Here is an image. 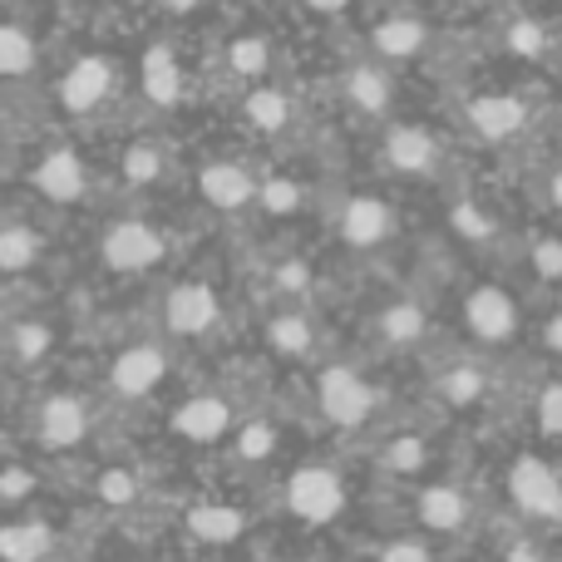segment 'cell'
<instances>
[{"mask_svg": "<svg viewBox=\"0 0 562 562\" xmlns=\"http://www.w3.org/2000/svg\"><path fill=\"white\" fill-rule=\"evenodd\" d=\"M508 562H543V558H538L528 543H518V548H508Z\"/></svg>", "mask_w": 562, "mask_h": 562, "instance_id": "obj_43", "label": "cell"}, {"mask_svg": "<svg viewBox=\"0 0 562 562\" xmlns=\"http://www.w3.org/2000/svg\"><path fill=\"white\" fill-rule=\"evenodd\" d=\"M164 375H168L164 350L158 346H128L124 356L114 360V370H109V385H114V395H124V400H144L164 385Z\"/></svg>", "mask_w": 562, "mask_h": 562, "instance_id": "obj_7", "label": "cell"}, {"mask_svg": "<svg viewBox=\"0 0 562 562\" xmlns=\"http://www.w3.org/2000/svg\"><path fill=\"white\" fill-rule=\"evenodd\" d=\"M425 459H429L425 439H419V435H400V439H390V445H385V454H380V464H385L390 474L409 479V474H419V469H425Z\"/></svg>", "mask_w": 562, "mask_h": 562, "instance_id": "obj_29", "label": "cell"}, {"mask_svg": "<svg viewBox=\"0 0 562 562\" xmlns=\"http://www.w3.org/2000/svg\"><path fill=\"white\" fill-rule=\"evenodd\" d=\"M158 173H164V154H158L154 144H134L124 148V178L128 183H158Z\"/></svg>", "mask_w": 562, "mask_h": 562, "instance_id": "obj_32", "label": "cell"}, {"mask_svg": "<svg viewBox=\"0 0 562 562\" xmlns=\"http://www.w3.org/2000/svg\"><path fill=\"white\" fill-rule=\"evenodd\" d=\"M425 311L415 306V301H395V306L380 311V336H385V346H415L419 336H425Z\"/></svg>", "mask_w": 562, "mask_h": 562, "instance_id": "obj_23", "label": "cell"}, {"mask_svg": "<svg viewBox=\"0 0 562 562\" xmlns=\"http://www.w3.org/2000/svg\"><path fill=\"white\" fill-rule=\"evenodd\" d=\"M429 45V30L419 25V20L400 15V20H385V25H375V49L385 59H405V55H419V49Z\"/></svg>", "mask_w": 562, "mask_h": 562, "instance_id": "obj_20", "label": "cell"}, {"mask_svg": "<svg viewBox=\"0 0 562 562\" xmlns=\"http://www.w3.org/2000/svg\"><path fill=\"white\" fill-rule=\"evenodd\" d=\"M267 65H272V45H267L262 35H243L227 45V69H233L237 79H262Z\"/></svg>", "mask_w": 562, "mask_h": 562, "instance_id": "obj_27", "label": "cell"}, {"mask_svg": "<svg viewBox=\"0 0 562 562\" xmlns=\"http://www.w3.org/2000/svg\"><path fill=\"white\" fill-rule=\"evenodd\" d=\"M243 114H247V124L262 128V134H281V128L291 124V99L281 94V89L262 85V89H252V94H247Z\"/></svg>", "mask_w": 562, "mask_h": 562, "instance_id": "obj_21", "label": "cell"}, {"mask_svg": "<svg viewBox=\"0 0 562 562\" xmlns=\"http://www.w3.org/2000/svg\"><path fill=\"white\" fill-rule=\"evenodd\" d=\"M49 553H55V528L40 518L0 528V562H45Z\"/></svg>", "mask_w": 562, "mask_h": 562, "instance_id": "obj_18", "label": "cell"}, {"mask_svg": "<svg viewBox=\"0 0 562 562\" xmlns=\"http://www.w3.org/2000/svg\"><path fill=\"white\" fill-rule=\"evenodd\" d=\"M311 10H321V15H330V10H346V0H306Z\"/></svg>", "mask_w": 562, "mask_h": 562, "instance_id": "obj_44", "label": "cell"}, {"mask_svg": "<svg viewBox=\"0 0 562 562\" xmlns=\"http://www.w3.org/2000/svg\"><path fill=\"white\" fill-rule=\"evenodd\" d=\"M40 252H45V243L35 227H0V272H30Z\"/></svg>", "mask_w": 562, "mask_h": 562, "instance_id": "obj_22", "label": "cell"}, {"mask_svg": "<svg viewBox=\"0 0 562 562\" xmlns=\"http://www.w3.org/2000/svg\"><path fill=\"white\" fill-rule=\"evenodd\" d=\"M380 562H435V558H429L425 543H409V538H400V543L380 548Z\"/></svg>", "mask_w": 562, "mask_h": 562, "instance_id": "obj_41", "label": "cell"}, {"mask_svg": "<svg viewBox=\"0 0 562 562\" xmlns=\"http://www.w3.org/2000/svg\"><path fill=\"white\" fill-rule=\"evenodd\" d=\"M114 65H109L104 55H85L75 59V65L65 69V79H59V104L69 109V114H94L99 104H109V94H114Z\"/></svg>", "mask_w": 562, "mask_h": 562, "instance_id": "obj_5", "label": "cell"}, {"mask_svg": "<svg viewBox=\"0 0 562 562\" xmlns=\"http://www.w3.org/2000/svg\"><path fill=\"white\" fill-rule=\"evenodd\" d=\"M504 45L514 49V55H524V59H538L548 49V30L538 25V20H514L508 35H504Z\"/></svg>", "mask_w": 562, "mask_h": 562, "instance_id": "obj_33", "label": "cell"}, {"mask_svg": "<svg viewBox=\"0 0 562 562\" xmlns=\"http://www.w3.org/2000/svg\"><path fill=\"white\" fill-rule=\"evenodd\" d=\"M390 227H395V217H390V203H380V198H350L346 213H340V237L350 247L385 243Z\"/></svg>", "mask_w": 562, "mask_h": 562, "instance_id": "obj_13", "label": "cell"}, {"mask_svg": "<svg viewBox=\"0 0 562 562\" xmlns=\"http://www.w3.org/2000/svg\"><path fill=\"white\" fill-rule=\"evenodd\" d=\"M227 425H233V405H227L223 395H193V400H183L178 415H173V429L183 439H193V445H213V439H223Z\"/></svg>", "mask_w": 562, "mask_h": 562, "instance_id": "obj_9", "label": "cell"}, {"mask_svg": "<svg viewBox=\"0 0 562 562\" xmlns=\"http://www.w3.org/2000/svg\"><path fill=\"white\" fill-rule=\"evenodd\" d=\"M286 508L301 524H330V518L346 508V484H340L330 469H296L286 484Z\"/></svg>", "mask_w": 562, "mask_h": 562, "instance_id": "obj_3", "label": "cell"}, {"mask_svg": "<svg viewBox=\"0 0 562 562\" xmlns=\"http://www.w3.org/2000/svg\"><path fill=\"white\" fill-rule=\"evenodd\" d=\"M464 321L479 340H508L518 330V306L508 291L498 286H479L474 296L464 301Z\"/></svg>", "mask_w": 562, "mask_h": 562, "instance_id": "obj_8", "label": "cell"}, {"mask_svg": "<svg viewBox=\"0 0 562 562\" xmlns=\"http://www.w3.org/2000/svg\"><path fill=\"white\" fill-rule=\"evenodd\" d=\"M217 316H223V301L207 281H183L164 301V321L173 336H203V330L217 326Z\"/></svg>", "mask_w": 562, "mask_h": 562, "instance_id": "obj_6", "label": "cell"}, {"mask_svg": "<svg viewBox=\"0 0 562 562\" xmlns=\"http://www.w3.org/2000/svg\"><path fill=\"white\" fill-rule=\"evenodd\" d=\"M435 158H439V148L425 128H415V124L390 128V138H385V164L390 168H400V173H429Z\"/></svg>", "mask_w": 562, "mask_h": 562, "instance_id": "obj_15", "label": "cell"}, {"mask_svg": "<svg viewBox=\"0 0 562 562\" xmlns=\"http://www.w3.org/2000/svg\"><path fill=\"white\" fill-rule=\"evenodd\" d=\"M484 395H488V375L479 366H454L439 380V400H449V405H479Z\"/></svg>", "mask_w": 562, "mask_h": 562, "instance_id": "obj_28", "label": "cell"}, {"mask_svg": "<svg viewBox=\"0 0 562 562\" xmlns=\"http://www.w3.org/2000/svg\"><path fill=\"white\" fill-rule=\"evenodd\" d=\"M454 227L469 237V243H484V237H494V223H488V217L479 213L474 203H459L454 207Z\"/></svg>", "mask_w": 562, "mask_h": 562, "instance_id": "obj_37", "label": "cell"}, {"mask_svg": "<svg viewBox=\"0 0 562 562\" xmlns=\"http://www.w3.org/2000/svg\"><path fill=\"white\" fill-rule=\"evenodd\" d=\"M533 272L543 281H562V243H558V237L533 243Z\"/></svg>", "mask_w": 562, "mask_h": 562, "instance_id": "obj_36", "label": "cell"}, {"mask_svg": "<svg viewBox=\"0 0 562 562\" xmlns=\"http://www.w3.org/2000/svg\"><path fill=\"white\" fill-rule=\"evenodd\" d=\"M469 124H474V134H484V138H514L518 128L528 124V104L514 94H484L469 104Z\"/></svg>", "mask_w": 562, "mask_h": 562, "instance_id": "obj_14", "label": "cell"}, {"mask_svg": "<svg viewBox=\"0 0 562 562\" xmlns=\"http://www.w3.org/2000/svg\"><path fill=\"white\" fill-rule=\"evenodd\" d=\"M30 69H35V40H30V30L0 20V75L15 79V75H30Z\"/></svg>", "mask_w": 562, "mask_h": 562, "instance_id": "obj_26", "label": "cell"}, {"mask_svg": "<svg viewBox=\"0 0 562 562\" xmlns=\"http://www.w3.org/2000/svg\"><path fill=\"white\" fill-rule=\"evenodd\" d=\"M144 94H148V104H158V109L183 99V69H178L173 45H154L144 55Z\"/></svg>", "mask_w": 562, "mask_h": 562, "instance_id": "obj_16", "label": "cell"}, {"mask_svg": "<svg viewBox=\"0 0 562 562\" xmlns=\"http://www.w3.org/2000/svg\"><path fill=\"white\" fill-rule=\"evenodd\" d=\"M508 494L524 514L533 518H562V479L553 464H543L538 454H524L508 469Z\"/></svg>", "mask_w": 562, "mask_h": 562, "instance_id": "obj_4", "label": "cell"}, {"mask_svg": "<svg viewBox=\"0 0 562 562\" xmlns=\"http://www.w3.org/2000/svg\"><path fill=\"white\" fill-rule=\"evenodd\" d=\"M89 429V415H85V400L75 395H49L40 405V445L45 449H69L79 445Z\"/></svg>", "mask_w": 562, "mask_h": 562, "instance_id": "obj_10", "label": "cell"}, {"mask_svg": "<svg viewBox=\"0 0 562 562\" xmlns=\"http://www.w3.org/2000/svg\"><path fill=\"white\" fill-rule=\"evenodd\" d=\"M548 350H558V356H562V316L548 321Z\"/></svg>", "mask_w": 562, "mask_h": 562, "instance_id": "obj_42", "label": "cell"}, {"mask_svg": "<svg viewBox=\"0 0 562 562\" xmlns=\"http://www.w3.org/2000/svg\"><path fill=\"white\" fill-rule=\"evenodd\" d=\"M316 400H321V409H326L330 425H340V429L366 425V419L375 415V405H380L375 385H366V380H360L356 370H346V366H330L326 375H321Z\"/></svg>", "mask_w": 562, "mask_h": 562, "instance_id": "obj_1", "label": "cell"}, {"mask_svg": "<svg viewBox=\"0 0 562 562\" xmlns=\"http://www.w3.org/2000/svg\"><path fill=\"white\" fill-rule=\"evenodd\" d=\"M538 429L543 435H562V385H548L538 395Z\"/></svg>", "mask_w": 562, "mask_h": 562, "instance_id": "obj_39", "label": "cell"}, {"mask_svg": "<svg viewBox=\"0 0 562 562\" xmlns=\"http://www.w3.org/2000/svg\"><path fill=\"white\" fill-rule=\"evenodd\" d=\"M257 203H262V213L286 217V213H296V207H306V188H301L296 178H267V183L257 188Z\"/></svg>", "mask_w": 562, "mask_h": 562, "instance_id": "obj_30", "label": "cell"}, {"mask_svg": "<svg viewBox=\"0 0 562 562\" xmlns=\"http://www.w3.org/2000/svg\"><path fill=\"white\" fill-rule=\"evenodd\" d=\"M35 494V474L30 469H0V504H20Z\"/></svg>", "mask_w": 562, "mask_h": 562, "instance_id": "obj_38", "label": "cell"}, {"mask_svg": "<svg viewBox=\"0 0 562 562\" xmlns=\"http://www.w3.org/2000/svg\"><path fill=\"white\" fill-rule=\"evenodd\" d=\"M158 5H168V10H198L203 0H158Z\"/></svg>", "mask_w": 562, "mask_h": 562, "instance_id": "obj_45", "label": "cell"}, {"mask_svg": "<svg viewBox=\"0 0 562 562\" xmlns=\"http://www.w3.org/2000/svg\"><path fill=\"white\" fill-rule=\"evenodd\" d=\"M198 188H203V198L213 207H227V213H233V207L252 203L262 183H257L243 164H207L203 173H198Z\"/></svg>", "mask_w": 562, "mask_h": 562, "instance_id": "obj_12", "label": "cell"}, {"mask_svg": "<svg viewBox=\"0 0 562 562\" xmlns=\"http://www.w3.org/2000/svg\"><path fill=\"white\" fill-rule=\"evenodd\" d=\"M104 262L114 267V272H148V267L164 262V233L148 223H138V217H124V223H109L104 233Z\"/></svg>", "mask_w": 562, "mask_h": 562, "instance_id": "obj_2", "label": "cell"}, {"mask_svg": "<svg viewBox=\"0 0 562 562\" xmlns=\"http://www.w3.org/2000/svg\"><path fill=\"white\" fill-rule=\"evenodd\" d=\"M553 203L562 207V168H558V178H553Z\"/></svg>", "mask_w": 562, "mask_h": 562, "instance_id": "obj_46", "label": "cell"}, {"mask_svg": "<svg viewBox=\"0 0 562 562\" xmlns=\"http://www.w3.org/2000/svg\"><path fill=\"white\" fill-rule=\"evenodd\" d=\"M183 524H188V533H193L198 543L223 548V543H233V538H243L247 518L237 514V508H227V504H198V508H188Z\"/></svg>", "mask_w": 562, "mask_h": 562, "instance_id": "obj_19", "label": "cell"}, {"mask_svg": "<svg viewBox=\"0 0 562 562\" xmlns=\"http://www.w3.org/2000/svg\"><path fill=\"white\" fill-rule=\"evenodd\" d=\"M15 360H25V366H35V360H45L49 356V346H55V336H49V326L45 321H20L15 326Z\"/></svg>", "mask_w": 562, "mask_h": 562, "instance_id": "obj_31", "label": "cell"}, {"mask_svg": "<svg viewBox=\"0 0 562 562\" xmlns=\"http://www.w3.org/2000/svg\"><path fill=\"white\" fill-rule=\"evenodd\" d=\"M277 286L291 291V296L311 291V267H306V262H281V267H277Z\"/></svg>", "mask_w": 562, "mask_h": 562, "instance_id": "obj_40", "label": "cell"}, {"mask_svg": "<svg viewBox=\"0 0 562 562\" xmlns=\"http://www.w3.org/2000/svg\"><path fill=\"white\" fill-rule=\"evenodd\" d=\"M415 514H419V524L435 528V533H454V528L469 524V498L459 494L454 484H429L425 494H419Z\"/></svg>", "mask_w": 562, "mask_h": 562, "instance_id": "obj_17", "label": "cell"}, {"mask_svg": "<svg viewBox=\"0 0 562 562\" xmlns=\"http://www.w3.org/2000/svg\"><path fill=\"white\" fill-rule=\"evenodd\" d=\"M272 449H277V425H247L243 435H237V454L247 459V464H262V459H272Z\"/></svg>", "mask_w": 562, "mask_h": 562, "instance_id": "obj_34", "label": "cell"}, {"mask_svg": "<svg viewBox=\"0 0 562 562\" xmlns=\"http://www.w3.org/2000/svg\"><path fill=\"white\" fill-rule=\"evenodd\" d=\"M267 340H272L277 356H306L311 350V321L296 316V311H281V316L267 321Z\"/></svg>", "mask_w": 562, "mask_h": 562, "instance_id": "obj_25", "label": "cell"}, {"mask_svg": "<svg viewBox=\"0 0 562 562\" xmlns=\"http://www.w3.org/2000/svg\"><path fill=\"white\" fill-rule=\"evenodd\" d=\"M99 498H104V504H114V508L134 504V498H138V479L128 474V469H109V474L99 479Z\"/></svg>", "mask_w": 562, "mask_h": 562, "instance_id": "obj_35", "label": "cell"}, {"mask_svg": "<svg viewBox=\"0 0 562 562\" xmlns=\"http://www.w3.org/2000/svg\"><path fill=\"white\" fill-rule=\"evenodd\" d=\"M346 99L356 109H366V114H385L390 109V79L380 75V69H370V65L350 69L346 75Z\"/></svg>", "mask_w": 562, "mask_h": 562, "instance_id": "obj_24", "label": "cell"}, {"mask_svg": "<svg viewBox=\"0 0 562 562\" xmlns=\"http://www.w3.org/2000/svg\"><path fill=\"white\" fill-rule=\"evenodd\" d=\"M35 188L49 198V203H79L85 198V164L69 148H55L35 164Z\"/></svg>", "mask_w": 562, "mask_h": 562, "instance_id": "obj_11", "label": "cell"}]
</instances>
